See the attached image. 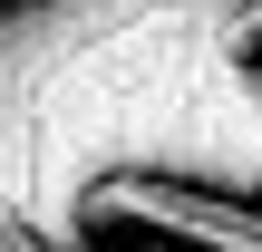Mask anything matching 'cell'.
<instances>
[{
	"mask_svg": "<svg viewBox=\"0 0 262 252\" xmlns=\"http://www.w3.org/2000/svg\"><path fill=\"white\" fill-rule=\"evenodd\" d=\"M146 233L165 252H262V204L204 175H97L78 194V233Z\"/></svg>",
	"mask_w": 262,
	"mask_h": 252,
	"instance_id": "1",
	"label": "cell"
},
{
	"mask_svg": "<svg viewBox=\"0 0 262 252\" xmlns=\"http://www.w3.org/2000/svg\"><path fill=\"white\" fill-rule=\"evenodd\" d=\"M0 252H49V233H39L19 204H0Z\"/></svg>",
	"mask_w": 262,
	"mask_h": 252,
	"instance_id": "2",
	"label": "cell"
},
{
	"mask_svg": "<svg viewBox=\"0 0 262 252\" xmlns=\"http://www.w3.org/2000/svg\"><path fill=\"white\" fill-rule=\"evenodd\" d=\"M233 39H243V49H253V39H262V0H253V10H243V29H233Z\"/></svg>",
	"mask_w": 262,
	"mask_h": 252,
	"instance_id": "3",
	"label": "cell"
},
{
	"mask_svg": "<svg viewBox=\"0 0 262 252\" xmlns=\"http://www.w3.org/2000/svg\"><path fill=\"white\" fill-rule=\"evenodd\" d=\"M10 10H29V0H0V19H10Z\"/></svg>",
	"mask_w": 262,
	"mask_h": 252,
	"instance_id": "4",
	"label": "cell"
},
{
	"mask_svg": "<svg viewBox=\"0 0 262 252\" xmlns=\"http://www.w3.org/2000/svg\"><path fill=\"white\" fill-rule=\"evenodd\" d=\"M146 252H165V243H146Z\"/></svg>",
	"mask_w": 262,
	"mask_h": 252,
	"instance_id": "5",
	"label": "cell"
}]
</instances>
